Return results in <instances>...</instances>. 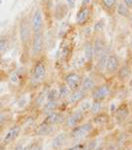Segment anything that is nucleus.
Returning a JSON list of instances; mask_svg holds the SVG:
<instances>
[{
  "instance_id": "f257e3e1",
  "label": "nucleus",
  "mask_w": 132,
  "mask_h": 150,
  "mask_svg": "<svg viewBox=\"0 0 132 150\" xmlns=\"http://www.w3.org/2000/svg\"><path fill=\"white\" fill-rule=\"evenodd\" d=\"M18 33L20 44H21L23 48V52L27 53L29 55L33 37V31L31 27V22H30V19L28 17L23 16L20 19L18 24Z\"/></svg>"
},
{
  "instance_id": "dca6fc26",
  "label": "nucleus",
  "mask_w": 132,
  "mask_h": 150,
  "mask_svg": "<svg viewBox=\"0 0 132 150\" xmlns=\"http://www.w3.org/2000/svg\"><path fill=\"white\" fill-rule=\"evenodd\" d=\"M119 0H100V5L105 13L109 16H113L116 13V6Z\"/></svg>"
},
{
  "instance_id": "aec40b11",
  "label": "nucleus",
  "mask_w": 132,
  "mask_h": 150,
  "mask_svg": "<svg viewBox=\"0 0 132 150\" xmlns=\"http://www.w3.org/2000/svg\"><path fill=\"white\" fill-rule=\"evenodd\" d=\"M20 131H21V128H20L19 126H14V127L10 128L4 137L3 142L5 144H8V143H10V142L15 140V139L18 137Z\"/></svg>"
},
{
  "instance_id": "c756f323",
  "label": "nucleus",
  "mask_w": 132,
  "mask_h": 150,
  "mask_svg": "<svg viewBox=\"0 0 132 150\" xmlns=\"http://www.w3.org/2000/svg\"><path fill=\"white\" fill-rule=\"evenodd\" d=\"M71 93H72V91H70V88H68L66 85H63V86H61L59 88V98H68Z\"/></svg>"
},
{
  "instance_id": "ea45409f",
  "label": "nucleus",
  "mask_w": 132,
  "mask_h": 150,
  "mask_svg": "<svg viewBox=\"0 0 132 150\" xmlns=\"http://www.w3.org/2000/svg\"><path fill=\"white\" fill-rule=\"evenodd\" d=\"M129 49H130V51L132 52V39H131V41H130V44H129Z\"/></svg>"
},
{
  "instance_id": "39448f33",
  "label": "nucleus",
  "mask_w": 132,
  "mask_h": 150,
  "mask_svg": "<svg viewBox=\"0 0 132 150\" xmlns=\"http://www.w3.org/2000/svg\"><path fill=\"white\" fill-rule=\"evenodd\" d=\"M31 27H32V31L33 34L35 33H44V15H43V11L41 9V7L37 6L34 9L33 13L31 15Z\"/></svg>"
},
{
  "instance_id": "a18cd8bd",
  "label": "nucleus",
  "mask_w": 132,
  "mask_h": 150,
  "mask_svg": "<svg viewBox=\"0 0 132 150\" xmlns=\"http://www.w3.org/2000/svg\"><path fill=\"white\" fill-rule=\"evenodd\" d=\"M1 3H2V0H0V5H1Z\"/></svg>"
},
{
  "instance_id": "1a4fd4ad",
  "label": "nucleus",
  "mask_w": 132,
  "mask_h": 150,
  "mask_svg": "<svg viewBox=\"0 0 132 150\" xmlns=\"http://www.w3.org/2000/svg\"><path fill=\"white\" fill-rule=\"evenodd\" d=\"M92 130V124L91 123H85L83 125H77L71 132V137L77 140H80L87 137Z\"/></svg>"
},
{
  "instance_id": "58836bf2",
  "label": "nucleus",
  "mask_w": 132,
  "mask_h": 150,
  "mask_svg": "<svg viewBox=\"0 0 132 150\" xmlns=\"http://www.w3.org/2000/svg\"><path fill=\"white\" fill-rule=\"evenodd\" d=\"M105 150H116L114 147H112V146H110V147H108V148H106Z\"/></svg>"
},
{
  "instance_id": "412c9836",
  "label": "nucleus",
  "mask_w": 132,
  "mask_h": 150,
  "mask_svg": "<svg viewBox=\"0 0 132 150\" xmlns=\"http://www.w3.org/2000/svg\"><path fill=\"white\" fill-rule=\"evenodd\" d=\"M129 109L126 105H121L117 109H115V118L117 121H123L128 116Z\"/></svg>"
},
{
  "instance_id": "7ed1b4c3",
  "label": "nucleus",
  "mask_w": 132,
  "mask_h": 150,
  "mask_svg": "<svg viewBox=\"0 0 132 150\" xmlns=\"http://www.w3.org/2000/svg\"><path fill=\"white\" fill-rule=\"evenodd\" d=\"M47 76V65L44 60L39 59L35 61V64L33 66L31 71V83H40L45 80Z\"/></svg>"
},
{
  "instance_id": "f3484780",
  "label": "nucleus",
  "mask_w": 132,
  "mask_h": 150,
  "mask_svg": "<svg viewBox=\"0 0 132 150\" xmlns=\"http://www.w3.org/2000/svg\"><path fill=\"white\" fill-rule=\"evenodd\" d=\"M131 75H132V67L129 64H127V63L120 65L117 73H116V76H117V79L119 81L128 80L131 77Z\"/></svg>"
},
{
  "instance_id": "20e7f679",
  "label": "nucleus",
  "mask_w": 132,
  "mask_h": 150,
  "mask_svg": "<svg viewBox=\"0 0 132 150\" xmlns=\"http://www.w3.org/2000/svg\"><path fill=\"white\" fill-rule=\"evenodd\" d=\"M92 17V9L90 5H82L76 14V24L80 27H85Z\"/></svg>"
},
{
  "instance_id": "c9c22d12",
  "label": "nucleus",
  "mask_w": 132,
  "mask_h": 150,
  "mask_svg": "<svg viewBox=\"0 0 132 150\" xmlns=\"http://www.w3.org/2000/svg\"><path fill=\"white\" fill-rule=\"evenodd\" d=\"M83 147L85 145L83 144H78V145L73 146V147H71V148H68V150H83Z\"/></svg>"
},
{
  "instance_id": "393cba45",
  "label": "nucleus",
  "mask_w": 132,
  "mask_h": 150,
  "mask_svg": "<svg viewBox=\"0 0 132 150\" xmlns=\"http://www.w3.org/2000/svg\"><path fill=\"white\" fill-rule=\"evenodd\" d=\"M102 108H103V105H102V101H98V100H93L92 103H91V108L90 109V111L92 114H96L100 113L102 111Z\"/></svg>"
},
{
  "instance_id": "4be33fe9",
  "label": "nucleus",
  "mask_w": 132,
  "mask_h": 150,
  "mask_svg": "<svg viewBox=\"0 0 132 150\" xmlns=\"http://www.w3.org/2000/svg\"><path fill=\"white\" fill-rule=\"evenodd\" d=\"M118 16L122 17V18H129L131 16V10L127 8L122 2L119 1L117 6H116V13Z\"/></svg>"
},
{
  "instance_id": "423d86ee",
  "label": "nucleus",
  "mask_w": 132,
  "mask_h": 150,
  "mask_svg": "<svg viewBox=\"0 0 132 150\" xmlns=\"http://www.w3.org/2000/svg\"><path fill=\"white\" fill-rule=\"evenodd\" d=\"M82 81L83 77L78 73L76 72L68 73L64 78L65 85L70 88L71 91L78 90L80 88V85H82Z\"/></svg>"
},
{
  "instance_id": "f8f14e48",
  "label": "nucleus",
  "mask_w": 132,
  "mask_h": 150,
  "mask_svg": "<svg viewBox=\"0 0 132 150\" xmlns=\"http://www.w3.org/2000/svg\"><path fill=\"white\" fill-rule=\"evenodd\" d=\"M83 51L85 62L88 63V64L93 63V61H95V49H93L92 39L85 40V42L83 43Z\"/></svg>"
},
{
  "instance_id": "b1692460",
  "label": "nucleus",
  "mask_w": 132,
  "mask_h": 150,
  "mask_svg": "<svg viewBox=\"0 0 132 150\" xmlns=\"http://www.w3.org/2000/svg\"><path fill=\"white\" fill-rule=\"evenodd\" d=\"M105 20L104 19H100L97 22L95 23V25H93L92 27V31H93V34L95 35H98V34H101V33L103 32V30H104L105 28Z\"/></svg>"
},
{
  "instance_id": "cd10ccee",
  "label": "nucleus",
  "mask_w": 132,
  "mask_h": 150,
  "mask_svg": "<svg viewBox=\"0 0 132 150\" xmlns=\"http://www.w3.org/2000/svg\"><path fill=\"white\" fill-rule=\"evenodd\" d=\"M108 120H109V116H107L106 114L102 113V112L96 114V116L95 118V121L98 124H104L107 122Z\"/></svg>"
},
{
  "instance_id": "f03ea898",
  "label": "nucleus",
  "mask_w": 132,
  "mask_h": 150,
  "mask_svg": "<svg viewBox=\"0 0 132 150\" xmlns=\"http://www.w3.org/2000/svg\"><path fill=\"white\" fill-rule=\"evenodd\" d=\"M45 51V37L44 33H35L33 34L31 47H30V56L34 61L41 59Z\"/></svg>"
},
{
  "instance_id": "a211bd4d",
  "label": "nucleus",
  "mask_w": 132,
  "mask_h": 150,
  "mask_svg": "<svg viewBox=\"0 0 132 150\" xmlns=\"http://www.w3.org/2000/svg\"><path fill=\"white\" fill-rule=\"evenodd\" d=\"M63 114L61 112H57V111H53L51 113H48L47 117L45 118L44 123L48 124V125H55V124H58L62 121L63 119Z\"/></svg>"
},
{
  "instance_id": "9d476101",
  "label": "nucleus",
  "mask_w": 132,
  "mask_h": 150,
  "mask_svg": "<svg viewBox=\"0 0 132 150\" xmlns=\"http://www.w3.org/2000/svg\"><path fill=\"white\" fill-rule=\"evenodd\" d=\"M92 43H93V49H95V61L101 55V53L105 50L108 43L106 42L105 37L102 35V33L98 35H95V37L92 39Z\"/></svg>"
},
{
  "instance_id": "72a5a7b5",
  "label": "nucleus",
  "mask_w": 132,
  "mask_h": 150,
  "mask_svg": "<svg viewBox=\"0 0 132 150\" xmlns=\"http://www.w3.org/2000/svg\"><path fill=\"white\" fill-rule=\"evenodd\" d=\"M65 2L67 3L68 7L71 10L76 8V4H77V0H65Z\"/></svg>"
},
{
  "instance_id": "e433bc0d",
  "label": "nucleus",
  "mask_w": 132,
  "mask_h": 150,
  "mask_svg": "<svg viewBox=\"0 0 132 150\" xmlns=\"http://www.w3.org/2000/svg\"><path fill=\"white\" fill-rule=\"evenodd\" d=\"M5 120H6V115H5L4 113H1V112H0V123L4 122Z\"/></svg>"
},
{
  "instance_id": "2f4dec72",
  "label": "nucleus",
  "mask_w": 132,
  "mask_h": 150,
  "mask_svg": "<svg viewBox=\"0 0 132 150\" xmlns=\"http://www.w3.org/2000/svg\"><path fill=\"white\" fill-rule=\"evenodd\" d=\"M80 109L82 111H83V112H85V111H90V109L91 108V101L90 100H83V101H80Z\"/></svg>"
},
{
  "instance_id": "4468645a",
  "label": "nucleus",
  "mask_w": 132,
  "mask_h": 150,
  "mask_svg": "<svg viewBox=\"0 0 132 150\" xmlns=\"http://www.w3.org/2000/svg\"><path fill=\"white\" fill-rule=\"evenodd\" d=\"M83 116H85L83 111H82L80 109L75 110L67 118V120H66V124H67V126H68V127H75V126H77L78 124L83 120Z\"/></svg>"
},
{
  "instance_id": "c03bdc74",
  "label": "nucleus",
  "mask_w": 132,
  "mask_h": 150,
  "mask_svg": "<svg viewBox=\"0 0 132 150\" xmlns=\"http://www.w3.org/2000/svg\"><path fill=\"white\" fill-rule=\"evenodd\" d=\"M2 142V139H1V137H0V143H1Z\"/></svg>"
},
{
  "instance_id": "c85d7f7f",
  "label": "nucleus",
  "mask_w": 132,
  "mask_h": 150,
  "mask_svg": "<svg viewBox=\"0 0 132 150\" xmlns=\"http://www.w3.org/2000/svg\"><path fill=\"white\" fill-rule=\"evenodd\" d=\"M51 131H52L51 125H48V124L44 123V125L43 126H40L36 133L38 134V135H48V134L51 133Z\"/></svg>"
},
{
  "instance_id": "9b49d317",
  "label": "nucleus",
  "mask_w": 132,
  "mask_h": 150,
  "mask_svg": "<svg viewBox=\"0 0 132 150\" xmlns=\"http://www.w3.org/2000/svg\"><path fill=\"white\" fill-rule=\"evenodd\" d=\"M68 9L70 8L68 7L67 3L65 1H58L57 4L53 7V11H52L53 16H54V18L56 20L61 21V20H63L67 16Z\"/></svg>"
},
{
  "instance_id": "6e6552de",
  "label": "nucleus",
  "mask_w": 132,
  "mask_h": 150,
  "mask_svg": "<svg viewBox=\"0 0 132 150\" xmlns=\"http://www.w3.org/2000/svg\"><path fill=\"white\" fill-rule=\"evenodd\" d=\"M120 65H121V63H120V59H119L118 55L111 52L109 57H108V59H107V62H106L104 73L107 76L116 75Z\"/></svg>"
},
{
  "instance_id": "a19ab883",
  "label": "nucleus",
  "mask_w": 132,
  "mask_h": 150,
  "mask_svg": "<svg viewBox=\"0 0 132 150\" xmlns=\"http://www.w3.org/2000/svg\"><path fill=\"white\" fill-rule=\"evenodd\" d=\"M130 28H131V30H132V17H131V20H130Z\"/></svg>"
},
{
  "instance_id": "79ce46f5",
  "label": "nucleus",
  "mask_w": 132,
  "mask_h": 150,
  "mask_svg": "<svg viewBox=\"0 0 132 150\" xmlns=\"http://www.w3.org/2000/svg\"><path fill=\"white\" fill-rule=\"evenodd\" d=\"M0 150H4V147L3 146H0Z\"/></svg>"
},
{
  "instance_id": "4c0bfd02",
  "label": "nucleus",
  "mask_w": 132,
  "mask_h": 150,
  "mask_svg": "<svg viewBox=\"0 0 132 150\" xmlns=\"http://www.w3.org/2000/svg\"><path fill=\"white\" fill-rule=\"evenodd\" d=\"M91 0H82V5H90Z\"/></svg>"
},
{
  "instance_id": "2eb2a0df",
  "label": "nucleus",
  "mask_w": 132,
  "mask_h": 150,
  "mask_svg": "<svg viewBox=\"0 0 132 150\" xmlns=\"http://www.w3.org/2000/svg\"><path fill=\"white\" fill-rule=\"evenodd\" d=\"M88 93L83 91V90L78 88L77 91H73L70 93V96H68V105H77V103H80L85 98Z\"/></svg>"
},
{
  "instance_id": "37998d69",
  "label": "nucleus",
  "mask_w": 132,
  "mask_h": 150,
  "mask_svg": "<svg viewBox=\"0 0 132 150\" xmlns=\"http://www.w3.org/2000/svg\"><path fill=\"white\" fill-rule=\"evenodd\" d=\"M1 106H2V105H1V101H0V108H1Z\"/></svg>"
},
{
  "instance_id": "5701e85b",
  "label": "nucleus",
  "mask_w": 132,
  "mask_h": 150,
  "mask_svg": "<svg viewBox=\"0 0 132 150\" xmlns=\"http://www.w3.org/2000/svg\"><path fill=\"white\" fill-rule=\"evenodd\" d=\"M10 47V41L6 36H0V56L4 55Z\"/></svg>"
},
{
  "instance_id": "0eeeda50",
  "label": "nucleus",
  "mask_w": 132,
  "mask_h": 150,
  "mask_svg": "<svg viewBox=\"0 0 132 150\" xmlns=\"http://www.w3.org/2000/svg\"><path fill=\"white\" fill-rule=\"evenodd\" d=\"M111 88L107 83H102V85L96 86L92 91H91V98L92 100L103 101L106 98L110 96Z\"/></svg>"
},
{
  "instance_id": "6ab92c4d",
  "label": "nucleus",
  "mask_w": 132,
  "mask_h": 150,
  "mask_svg": "<svg viewBox=\"0 0 132 150\" xmlns=\"http://www.w3.org/2000/svg\"><path fill=\"white\" fill-rule=\"evenodd\" d=\"M97 86L95 81V79L91 78V77H85L83 78L82 81V85H80V90H83L85 93H90Z\"/></svg>"
},
{
  "instance_id": "473e14b6",
  "label": "nucleus",
  "mask_w": 132,
  "mask_h": 150,
  "mask_svg": "<svg viewBox=\"0 0 132 150\" xmlns=\"http://www.w3.org/2000/svg\"><path fill=\"white\" fill-rule=\"evenodd\" d=\"M23 150H42V146L40 144L36 143V142H34V143H31L26 146Z\"/></svg>"
},
{
  "instance_id": "a878e982",
  "label": "nucleus",
  "mask_w": 132,
  "mask_h": 150,
  "mask_svg": "<svg viewBox=\"0 0 132 150\" xmlns=\"http://www.w3.org/2000/svg\"><path fill=\"white\" fill-rule=\"evenodd\" d=\"M58 108V101L57 100H48L44 105V111L46 113H51L56 111Z\"/></svg>"
},
{
  "instance_id": "ddd939ff",
  "label": "nucleus",
  "mask_w": 132,
  "mask_h": 150,
  "mask_svg": "<svg viewBox=\"0 0 132 150\" xmlns=\"http://www.w3.org/2000/svg\"><path fill=\"white\" fill-rule=\"evenodd\" d=\"M110 53H111V48L109 45H107L105 50L103 51L100 57L95 60V68L100 73H104L105 65H106V62H107V59H108V57H109Z\"/></svg>"
},
{
  "instance_id": "f704fd0d",
  "label": "nucleus",
  "mask_w": 132,
  "mask_h": 150,
  "mask_svg": "<svg viewBox=\"0 0 132 150\" xmlns=\"http://www.w3.org/2000/svg\"><path fill=\"white\" fill-rule=\"evenodd\" d=\"M121 2H122L127 8L132 10V0H121Z\"/></svg>"
},
{
  "instance_id": "7c9ffc66",
  "label": "nucleus",
  "mask_w": 132,
  "mask_h": 150,
  "mask_svg": "<svg viewBox=\"0 0 132 150\" xmlns=\"http://www.w3.org/2000/svg\"><path fill=\"white\" fill-rule=\"evenodd\" d=\"M59 98V91L58 90H50L47 93V100H58Z\"/></svg>"
},
{
  "instance_id": "bb28decb",
  "label": "nucleus",
  "mask_w": 132,
  "mask_h": 150,
  "mask_svg": "<svg viewBox=\"0 0 132 150\" xmlns=\"http://www.w3.org/2000/svg\"><path fill=\"white\" fill-rule=\"evenodd\" d=\"M66 138H67V134L66 133H61V134H59V135H57L52 142V146L54 147V148H58V147H60L65 142Z\"/></svg>"
}]
</instances>
